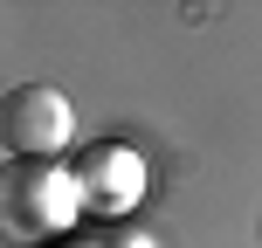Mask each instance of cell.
I'll return each instance as SVG.
<instances>
[{"label":"cell","instance_id":"3957f363","mask_svg":"<svg viewBox=\"0 0 262 248\" xmlns=\"http://www.w3.org/2000/svg\"><path fill=\"white\" fill-rule=\"evenodd\" d=\"M69 172H76V193H83V214L111 221V214H131L145 200V159L131 145L104 138V145H76L69 152Z\"/></svg>","mask_w":262,"mask_h":248},{"label":"cell","instance_id":"7a4b0ae2","mask_svg":"<svg viewBox=\"0 0 262 248\" xmlns=\"http://www.w3.org/2000/svg\"><path fill=\"white\" fill-rule=\"evenodd\" d=\"M7 152L14 159H69L76 152V110L55 83H21L7 97Z\"/></svg>","mask_w":262,"mask_h":248},{"label":"cell","instance_id":"6da1fadb","mask_svg":"<svg viewBox=\"0 0 262 248\" xmlns=\"http://www.w3.org/2000/svg\"><path fill=\"white\" fill-rule=\"evenodd\" d=\"M83 214L69 159H7V235L21 248L62 241Z\"/></svg>","mask_w":262,"mask_h":248},{"label":"cell","instance_id":"277c9868","mask_svg":"<svg viewBox=\"0 0 262 248\" xmlns=\"http://www.w3.org/2000/svg\"><path fill=\"white\" fill-rule=\"evenodd\" d=\"M41 248H97V241H41Z\"/></svg>","mask_w":262,"mask_h":248}]
</instances>
